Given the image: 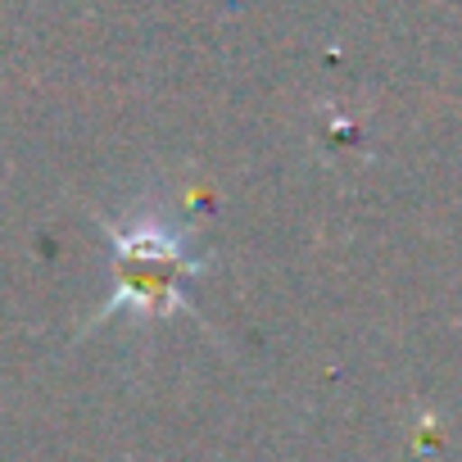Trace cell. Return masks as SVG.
<instances>
[{
  "label": "cell",
  "instance_id": "cell-1",
  "mask_svg": "<svg viewBox=\"0 0 462 462\" xmlns=\"http://www.w3.org/2000/svg\"><path fill=\"white\" fill-rule=\"evenodd\" d=\"M109 259H114V295L105 300L100 318L118 309H136L141 318H177L181 286L208 268L204 254H190L181 231L159 217H136L132 226H105Z\"/></svg>",
  "mask_w": 462,
  "mask_h": 462
}]
</instances>
